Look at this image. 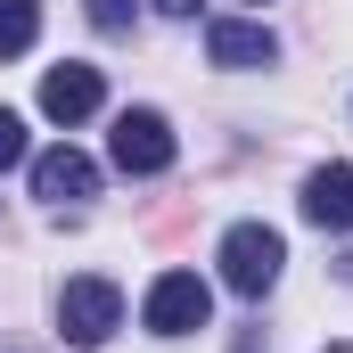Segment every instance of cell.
<instances>
[{"label":"cell","instance_id":"cell-9","mask_svg":"<svg viewBox=\"0 0 353 353\" xmlns=\"http://www.w3.org/2000/svg\"><path fill=\"white\" fill-rule=\"evenodd\" d=\"M41 33V0H0V58H25Z\"/></svg>","mask_w":353,"mask_h":353},{"label":"cell","instance_id":"cell-5","mask_svg":"<svg viewBox=\"0 0 353 353\" xmlns=\"http://www.w3.org/2000/svg\"><path fill=\"white\" fill-rule=\"evenodd\" d=\"M33 197L83 205V197H99V165H90L83 148H41V157H33Z\"/></svg>","mask_w":353,"mask_h":353},{"label":"cell","instance_id":"cell-12","mask_svg":"<svg viewBox=\"0 0 353 353\" xmlns=\"http://www.w3.org/2000/svg\"><path fill=\"white\" fill-rule=\"evenodd\" d=\"M157 8H165V17H197V0H157Z\"/></svg>","mask_w":353,"mask_h":353},{"label":"cell","instance_id":"cell-2","mask_svg":"<svg viewBox=\"0 0 353 353\" xmlns=\"http://www.w3.org/2000/svg\"><path fill=\"white\" fill-rule=\"evenodd\" d=\"M279 263H288L279 230H263V222H239V230H222V279H230V296H271Z\"/></svg>","mask_w":353,"mask_h":353},{"label":"cell","instance_id":"cell-6","mask_svg":"<svg viewBox=\"0 0 353 353\" xmlns=\"http://www.w3.org/2000/svg\"><path fill=\"white\" fill-rule=\"evenodd\" d=\"M99 99H107V83H99V66H50L41 74V115L50 123H83V115H99Z\"/></svg>","mask_w":353,"mask_h":353},{"label":"cell","instance_id":"cell-8","mask_svg":"<svg viewBox=\"0 0 353 353\" xmlns=\"http://www.w3.org/2000/svg\"><path fill=\"white\" fill-rule=\"evenodd\" d=\"M205 50H214V66H230V74H255L279 58V41H271L263 25H239V17H222L214 33H205Z\"/></svg>","mask_w":353,"mask_h":353},{"label":"cell","instance_id":"cell-10","mask_svg":"<svg viewBox=\"0 0 353 353\" xmlns=\"http://www.w3.org/2000/svg\"><path fill=\"white\" fill-rule=\"evenodd\" d=\"M8 165H25V123L0 107V173H8Z\"/></svg>","mask_w":353,"mask_h":353},{"label":"cell","instance_id":"cell-11","mask_svg":"<svg viewBox=\"0 0 353 353\" xmlns=\"http://www.w3.org/2000/svg\"><path fill=\"white\" fill-rule=\"evenodd\" d=\"M90 25H99V33H123V25H132V0H90Z\"/></svg>","mask_w":353,"mask_h":353},{"label":"cell","instance_id":"cell-7","mask_svg":"<svg viewBox=\"0 0 353 353\" xmlns=\"http://www.w3.org/2000/svg\"><path fill=\"white\" fill-rule=\"evenodd\" d=\"M304 222H321V230H353V165H321V173H304Z\"/></svg>","mask_w":353,"mask_h":353},{"label":"cell","instance_id":"cell-3","mask_svg":"<svg viewBox=\"0 0 353 353\" xmlns=\"http://www.w3.org/2000/svg\"><path fill=\"white\" fill-rule=\"evenodd\" d=\"M107 157H115V173H165V165H173V123H165L157 107H123Z\"/></svg>","mask_w":353,"mask_h":353},{"label":"cell","instance_id":"cell-4","mask_svg":"<svg viewBox=\"0 0 353 353\" xmlns=\"http://www.w3.org/2000/svg\"><path fill=\"white\" fill-rule=\"evenodd\" d=\"M148 329L157 337H189V329H205V312H214V288L197 279V271H165L157 288H148Z\"/></svg>","mask_w":353,"mask_h":353},{"label":"cell","instance_id":"cell-13","mask_svg":"<svg viewBox=\"0 0 353 353\" xmlns=\"http://www.w3.org/2000/svg\"><path fill=\"white\" fill-rule=\"evenodd\" d=\"M239 353H263V329H239Z\"/></svg>","mask_w":353,"mask_h":353},{"label":"cell","instance_id":"cell-1","mask_svg":"<svg viewBox=\"0 0 353 353\" xmlns=\"http://www.w3.org/2000/svg\"><path fill=\"white\" fill-rule=\"evenodd\" d=\"M115 329H123V288H115V279H66V288H58V337H66V345H107V337H115Z\"/></svg>","mask_w":353,"mask_h":353}]
</instances>
